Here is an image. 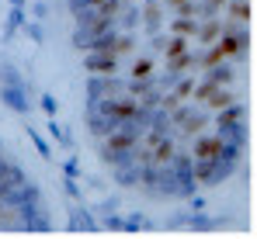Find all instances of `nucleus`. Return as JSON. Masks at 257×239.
Segmentation results:
<instances>
[{
  "mask_svg": "<svg viewBox=\"0 0 257 239\" xmlns=\"http://www.w3.org/2000/svg\"><path fill=\"white\" fill-rule=\"evenodd\" d=\"M87 132L143 194L222 184L247 146L250 0H66Z\"/></svg>",
  "mask_w": 257,
  "mask_h": 239,
  "instance_id": "1",
  "label": "nucleus"
},
{
  "mask_svg": "<svg viewBox=\"0 0 257 239\" xmlns=\"http://www.w3.org/2000/svg\"><path fill=\"white\" fill-rule=\"evenodd\" d=\"M0 229H45L39 191L0 146Z\"/></svg>",
  "mask_w": 257,
  "mask_h": 239,
  "instance_id": "2",
  "label": "nucleus"
}]
</instances>
